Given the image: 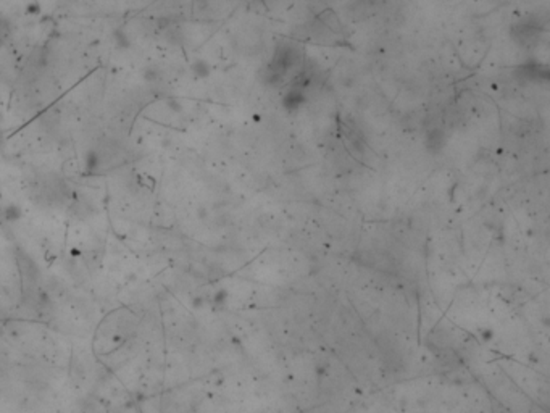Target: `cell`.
<instances>
[{
  "mask_svg": "<svg viewBox=\"0 0 550 413\" xmlns=\"http://www.w3.org/2000/svg\"><path fill=\"white\" fill-rule=\"evenodd\" d=\"M426 142H428V145L433 147L434 150H437L439 147H442L444 142H446V134H444L442 129H433V131L429 133Z\"/></svg>",
  "mask_w": 550,
  "mask_h": 413,
  "instance_id": "cell-1",
  "label": "cell"
},
{
  "mask_svg": "<svg viewBox=\"0 0 550 413\" xmlns=\"http://www.w3.org/2000/svg\"><path fill=\"white\" fill-rule=\"evenodd\" d=\"M115 44L118 49H129L131 47V40H129L128 33L124 29H116L115 31Z\"/></svg>",
  "mask_w": 550,
  "mask_h": 413,
  "instance_id": "cell-2",
  "label": "cell"
},
{
  "mask_svg": "<svg viewBox=\"0 0 550 413\" xmlns=\"http://www.w3.org/2000/svg\"><path fill=\"white\" fill-rule=\"evenodd\" d=\"M192 69L199 78H204V76L208 74V67H206V63H204V62H195L192 65Z\"/></svg>",
  "mask_w": 550,
  "mask_h": 413,
  "instance_id": "cell-3",
  "label": "cell"
}]
</instances>
